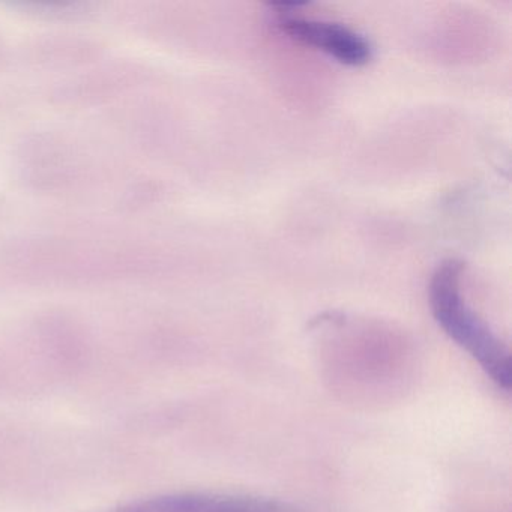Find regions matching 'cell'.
<instances>
[{
  "instance_id": "1",
  "label": "cell",
  "mask_w": 512,
  "mask_h": 512,
  "mask_svg": "<svg viewBox=\"0 0 512 512\" xmlns=\"http://www.w3.org/2000/svg\"><path fill=\"white\" fill-rule=\"evenodd\" d=\"M464 266L446 260L434 272L428 289L431 313L437 325L455 344L466 350L503 391L512 383L511 355L503 341L467 305L461 292Z\"/></svg>"
},
{
  "instance_id": "2",
  "label": "cell",
  "mask_w": 512,
  "mask_h": 512,
  "mask_svg": "<svg viewBox=\"0 0 512 512\" xmlns=\"http://www.w3.org/2000/svg\"><path fill=\"white\" fill-rule=\"evenodd\" d=\"M278 11V26L292 40L313 47L347 67H364L373 58V47L364 35L349 26L328 20L295 16L298 4L272 5Z\"/></svg>"
},
{
  "instance_id": "3",
  "label": "cell",
  "mask_w": 512,
  "mask_h": 512,
  "mask_svg": "<svg viewBox=\"0 0 512 512\" xmlns=\"http://www.w3.org/2000/svg\"><path fill=\"white\" fill-rule=\"evenodd\" d=\"M73 145L53 133L29 137L19 152L23 181L40 191L67 190L77 184L85 166Z\"/></svg>"
},
{
  "instance_id": "4",
  "label": "cell",
  "mask_w": 512,
  "mask_h": 512,
  "mask_svg": "<svg viewBox=\"0 0 512 512\" xmlns=\"http://www.w3.org/2000/svg\"><path fill=\"white\" fill-rule=\"evenodd\" d=\"M112 512H290L263 497L226 493H176L140 500Z\"/></svg>"
},
{
  "instance_id": "5",
  "label": "cell",
  "mask_w": 512,
  "mask_h": 512,
  "mask_svg": "<svg viewBox=\"0 0 512 512\" xmlns=\"http://www.w3.org/2000/svg\"><path fill=\"white\" fill-rule=\"evenodd\" d=\"M140 68L134 65H121L109 70L98 71L91 76L76 80L70 85L64 86L56 97L61 98L64 104L97 103L101 98L115 95L133 86L134 80L139 79Z\"/></svg>"
},
{
  "instance_id": "6",
  "label": "cell",
  "mask_w": 512,
  "mask_h": 512,
  "mask_svg": "<svg viewBox=\"0 0 512 512\" xmlns=\"http://www.w3.org/2000/svg\"><path fill=\"white\" fill-rule=\"evenodd\" d=\"M101 47L89 40L71 37H50L35 41L29 49V56L32 61L40 65H62L85 64L98 58Z\"/></svg>"
}]
</instances>
